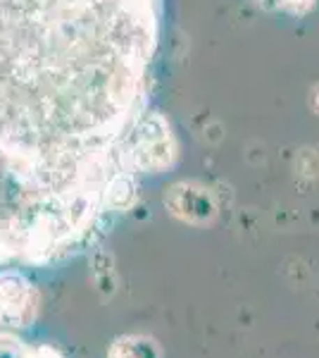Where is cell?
I'll list each match as a JSON object with an SVG mask.
<instances>
[{"label":"cell","instance_id":"3","mask_svg":"<svg viewBox=\"0 0 319 358\" xmlns=\"http://www.w3.org/2000/svg\"><path fill=\"white\" fill-rule=\"evenodd\" d=\"M165 203L177 217L193 224H205L217 215V206L207 189L198 187V184H174L170 194L165 196Z\"/></svg>","mask_w":319,"mask_h":358},{"label":"cell","instance_id":"2","mask_svg":"<svg viewBox=\"0 0 319 358\" xmlns=\"http://www.w3.org/2000/svg\"><path fill=\"white\" fill-rule=\"evenodd\" d=\"M36 289L27 277L0 273V337H15L27 330L36 315Z\"/></svg>","mask_w":319,"mask_h":358},{"label":"cell","instance_id":"1","mask_svg":"<svg viewBox=\"0 0 319 358\" xmlns=\"http://www.w3.org/2000/svg\"><path fill=\"white\" fill-rule=\"evenodd\" d=\"M160 43L162 0H0V258L133 203Z\"/></svg>","mask_w":319,"mask_h":358},{"label":"cell","instance_id":"4","mask_svg":"<svg viewBox=\"0 0 319 358\" xmlns=\"http://www.w3.org/2000/svg\"><path fill=\"white\" fill-rule=\"evenodd\" d=\"M107 358H160V351L153 339L141 334H126L112 344Z\"/></svg>","mask_w":319,"mask_h":358},{"label":"cell","instance_id":"6","mask_svg":"<svg viewBox=\"0 0 319 358\" xmlns=\"http://www.w3.org/2000/svg\"><path fill=\"white\" fill-rule=\"evenodd\" d=\"M22 358H60V354L50 346H34V349H24Z\"/></svg>","mask_w":319,"mask_h":358},{"label":"cell","instance_id":"5","mask_svg":"<svg viewBox=\"0 0 319 358\" xmlns=\"http://www.w3.org/2000/svg\"><path fill=\"white\" fill-rule=\"evenodd\" d=\"M24 349L17 346L15 337H0V358H22Z\"/></svg>","mask_w":319,"mask_h":358}]
</instances>
